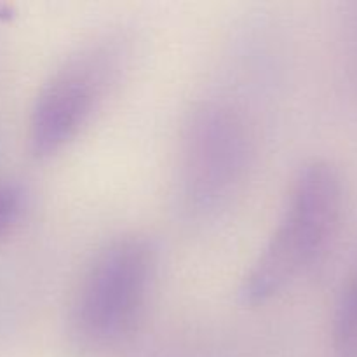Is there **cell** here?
Returning <instances> with one entry per match:
<instances>
[{"mask_svg": "<svg viewBox=\"0 0 357 357\" xmlns=\"http://www.w3.org/2000/svg\"><path fill=\"white\" fill-rule=\"evenodd\" d=\"M344 201V181L333 164L312 160L302 167L274 234L244 278V303L268 302L314 267L337 234Z\"/></svg>", "mask_w": 357, "mask_h": 357, "instance_id": "cell-1", "label": "cell"}, {"mask_svg": "<svg viewBox=\"0 0 357 357\" xmlns=\"http://www.w3.org/2000/svg\"><path fill=\"white\" fill-rule=\"evenodd\" d=\"M155 248L146 237L122 236L93 258L70 309V330L87 347L121 342L145 312L155 278Z\"/></svg>", "mask_w": 357, "mask_h": 357, "instance_id": "cell-2", "label": "cell"}, {"mask_svg": "<svg viewBox=\"0 0 357 357\" xmlns=\"http://www.w3.org/2000/svg\"><path fill=\"white\" fill-rule=\"evenodd\" d=\"M115 68V49L96 45L80 51L51 77L31 110L30 143L35 155H52L79 135L103 101Z\"/></svg>", "mask_w": 357, "mask_h": 357, "instance_id": "cell-3", "label": "cell"}, {"mask_svg": "<svg viewBox=\"0 0 357 357\" xmlns=\"http://www.w3.org/2000/svg\"><path fill=\"white\" fill-rule=\"evenodd\" d=\"M246 162V131L225 107H204L188 126L183 187L192 208L208 211L236 188Z\"/></svg>", "mask_w": 357, "mask_h": 357, "instance_id": "cell-4", "label": "cell"}, {"mask_svg": "<svg viewBox=\"0 0 357 357\" xmlns=\"http://www.w3.org/2000/svg\"><path fill=\"white\" fill-rule=\"evenodd\" d=\"M335 357H357V275L337 303L331 330Z\"/></svg>", "mask_w": 357, "mask_h": 357, "instance_id": "cell-5", "label": "cell"}, {"mask_svg": "<svg viewBox=\"0 0 357 357\" xmlns=\"http://www.w3.org/2000/svg\"><path fill=\"white\" fill-rule=\"evenodd\" d=\"M21 204L23 195L20 188L9 183H0V232H3L17 218Z\"/></svg>", "mask_w": 357, "mask_h": 357, "instance_id": "cell-6", "label": "cell"}]
</instances>
